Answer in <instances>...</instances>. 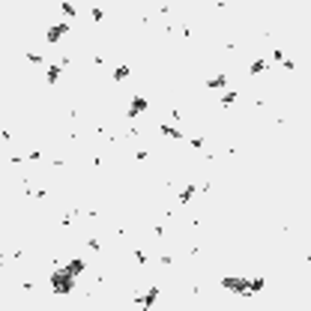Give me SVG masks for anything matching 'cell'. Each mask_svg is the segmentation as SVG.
Returning <instances> with one entry per match:
<instances>
[{"instance_id":"obj_1","label":"cell","mask_w":311,"mask_h":311,"mask_svg":"<svg viewBox=\"0 0 311 311\" xmlns=\"http://www.w3.org/2000/svg\"><path fill=\"white\" fill-rule=\"evenodd\" d=\"M114 75H117V78H126V75H129V66H120V69H117Z\"/></svg>"}]
</instances>
